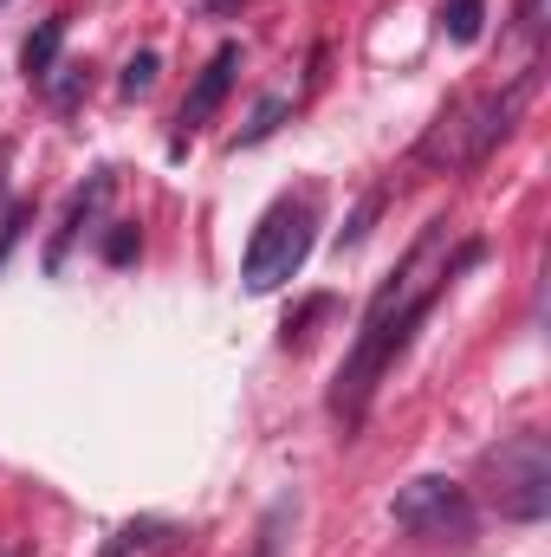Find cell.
<instances>
[{
    "label": "cell",
    "mask_w": 551,
    "mask_h": 557,
    "mask_svg": "<svg viewBox=\"0 0 551 557\" xmlns=\"http://www.w3.org/2000/svg\"><path fill=\"white\" fill-rule=\"evenodd\" d=\"M285 117H292V98H260V104H254V117H247V131H241V137H234V149H254V143H267L279 131V124H285Z\"/></svg>",
    "instance_id": "9"
},
{
    "label": "cell",
    "mask_w": 551,
    "mask_h": 557,
    "mask_svg": "<svg viewBox=\"0 0 551 557\" xmlns=\"http://www.w3.org/2000/svg\"><path fill=\"white\" fill-rule=\"evenodd\" d=\"M26 221H33V201H20V208L7 214V227H0V267H7V253H13V240L26 234Z\"/></svg>",
    "instance_id": "15"
},
{
    "label": "cell",
    "mask_w": 551,
    "mask_h": 557,
    "mask_svg": "<svg viewBox=\"0 0 551 557\" xmlns=\"http://www.w3.org/2000/svg\"><path fill=\"white\" fill-rule=\"evenodd\" d=\"M234 72H241V46H234V39H221V46H215V59L201 65L195 91L182 98V117H175V124H182V137H195V131L221 111V98L234 91Z\"/></svg>",
    "instance_id": "5"
},
{
    "label": "cell",
    "mask_w": 551,
    "mask_h": 557,
    "mask_svg": "<svg viewBox=\"0 0 551 557\" xmlns=\"http://www.w3.org/2000/svg\"><path fill=\"white\" fill-rule=\"evenodd\" d=\"M390 519H396L403 532H415V539H441V532H461V525H467V486H454V480H441V473H428V480H409V486L396 493Z\"/></svg>",
    "instance_id": "4"
},
{
    "label": "cell",
    "mask_w": 551,
    "mask_h": 557,
    "mask_svg": "<svg viewBox=\"0 0 551 557\" xmlns=\"http://www.w3.org/2000/svg\"><path fill=\"white\" fill-rule=\"evenodd\" d=\"M311 234H318V188L273 201V208L260 214L254 240H247L241 285H247V292H273V285H285V278L305 267V253H311Z\"/></svg>",
    "instance_id": "2"
},
{
    "label": "cell",
    "mask_w": 551,
    "mask_h": 557,
    "mask_svg": "<svg viewBox=\"0 0 551 557\" xmlns=\"http://www.w3.org/2000/svg\"><path fill=\"white\" fill-rule=\"evenodd\" d=\"M325 311H331V298H305V305L285 318V350H292V344H305V324H311V318H325Z\"/></svg>",
    "instance_id": "13"
},
{
    "label": "cell",
    "mask_w": 551,
    "mask_h": 557,
    "mask_svg": "<svg viewBox=\"0 0 551 557\" xmlns=\"http://www.w3.org/2000/svg\"><path fill=\"white\" fill-rule=\"evenodd\" d=\"M539 13H546V0H519V26L526 33H539Z\"/></svg>",
    "instance_id": "16"
},
{
    "label": "cell",
    "mask_w": 551,
    "mask_h": 557,
    "mask_svg": "<svg viewBox=\"0 0 551 557\" xmlns=\"http://www.w3.org/2000/svg\"><path fill=\"white\" fill-rule=\"evenodd\" d=\"M137 253H143V234H137V221H118V227L105 234V260H111V267H131Z\"/></svg>",
    "instance_id": "11"
},
{
    "label": "cell",
    "mask_w": 551,
    "mask_h": 557,
    "mask_svg": "<svg viewBox=\"0 0 551 557\" xmlns=\"http://www.w3.org/2000/svg\"><path fill=\"white\" fill-rule=\"evenodd\" d=\"M111 188H118V175H111V169H98V175L72 195V208H65V221H59V234H52V247H46V273H59V267H65V247L78 240V227L91 221V208H98Z\"/></svg>",
    "instance_id": "6"
},
{
    "label": "cell",
    "mask_w": 551,
    "mask_h": 557,
    "mask_svg": "<svg viewBox=\"0 0 551 557\" xmlns=\"http://www.w3.org/2000/svg\"><path fill=\"white\" fill-rule=\"evenodd\" d=\"M532 91H539V65H526L506 91L480 98L474 111H461V104L441 111V124L415 143V162H428V169H474V162H487L493 143L506 137V131L519 124V111L532 104Z\"/></svg>",
    "instance_id": "1"
},
{
    "label": "cell",
    "mask_w": 551,
    "mask_h": 557,
    "mask_svg": "<svg viewBox=\"0 0 551 557\" xmlns=\"http://www.w3.org/2000/svg\"><path fill=\"white\" fill-rule=\"evenodd\" d=\"M480 26H487V0H441V33L454 46H474Z\"/></svg>",
    "instance_id": "8"
},
{
    "label": "cell",
    "mask_w": 551,
    "mask_h": 557,
    "mask_svg": "<svg viewBox=\"0 0 551 557\" xmlns=\"http://www.w3.org/2000/svg\"><path fill=\"white\" fill-rule=\"evenodd\" d=\"M156 72H162V59L143 46V52H131V65H124V78H118V91H124V98H143V91L156 85Z\"/></svg>",
    "instance_id": "10"
},
{
    "label": "cell",
    "mask_w": 551,
    "mask_h": 557,
    "mask_svg": "<svg viewBox=\"0 0 551 557\" xmlns=\"http://www.w3.org/2000/svg\"><path fill=\"white\" fill-rule=\"evenodd\" d=\"M377 208H383V195H364V201H357V214H351V227L338 234V247H357V240L370 234V221H377Z\"/></svg>",
    "instance_id": "12"
},
{
    "label": "cell",
    "mask_w": 551,
    "mask_h": 557,
    "mask_svg": "<svg viewBox=\"0 0 551 557\" xmlns=\"http://www.w3.org/2000/svg\"><path fill=\"white\" fill-rule=\"evenodd\" d=\"M59 46H65V13H52V20H39V33L20 46V72L39 85V78H52V65H59Z\"/></svg>",
    "instance_id": "7"
},
{
    "label": "cell",
    "mask_w": 551,
    "mask_h": 557,
    "mask_svg": "<svg viewBox=\"0 0 551 557\" xmlns=\"http://www.w3.org/2000/svg\"><path fill=\"white\" fill-rule=\"evenodd\" d=\"M85 85H91V72H78V65H65V78H59V85H52V104H59V111H72V104H78V91H85Z\"/></svg>",
    "instance_id": "14"
},
{
    "label": "cell",
    "mask_w": 551,
    "mask_h": 557,
    "mask_svg": "<svg viewBox=\"0 0 551 557\" xmlns=\"http://www.w3.org/2000/svg\"><path fill=\"white\" fill-rule=\"evenodd\" d=\"M487 473H493V499L506 519L532 525L551 512V447L546 434H513L487 454Z\"/></svg>",
    "instance_id": "3"
}]
</instances>
